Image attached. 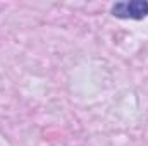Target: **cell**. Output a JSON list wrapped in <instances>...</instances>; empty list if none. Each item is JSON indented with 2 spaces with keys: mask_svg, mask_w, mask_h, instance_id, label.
Listing matches in <instances>:
<instances>
[{
  "mask_svg": "<svg viewBox=\"0 0 148 146\" xmlns=\"http://www.w3.org/2000/svg\"><path fill=\"white\" fill-rule=\"evenodd\" d=\"M112 14L122 19H143L148 14V2L145 0L119 2L112 7Z\"/></svg>",
  "mask_w": 148,
  "mask_h": 146,
  "instance_id": "6da1fadb",
  "label": "cell"
}]
</instances>
